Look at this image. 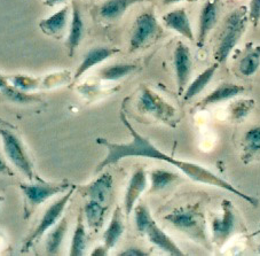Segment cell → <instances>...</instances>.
Returning <instances> with one entry per match:
<instances>
[{
    "label": "cell",
    "mask_w": 260,
    "mask_h": 256,
    "mask_svg": "<svg viewBox=\"0 0 260 256\" xmlns=\"http://www.w3.org/2000/svg\"><path fill=\"white\" fill-rule=\"evenodd\" d=\"M245 91L244 87L233 83H221L219 84L218 87L213 90V91L210 92L208 96L204 97L200 101V104L197 105V108L204 109L206 107L217 105L219 102H223L227 100H231V99H234L239 97Z\"/></svg>",
    "instance_id": "14"
},
{
    "label": "cell",
    "mask_w": 260,
    "mask_h": 256,
    "mask_svg": "<svg viewBox=\"0 0 260 256\" xmlns=\"http://www.w3.org/2000/svg\"><path fill=\"white\" fill-rule=\"evenodd\" d=\"M134 217H136V225L138 231L141 233V235H145L147 227L149 226V224L154 221L151 214L145 205L139 204L138 206L134 207Z\"/></svg>",
    "instance_id": "31"
},
{
    "label": "cell",
    "mask_w": 260,
    "mask_h": 256,
    "mask_svg": "<svg viewBox=\"0 0 260 256\" xmlns=\"http://www.w3.org/2000/svg\"><path fill=\"white\" fill-rule=\"evenodd\" d=\"M147 187V174L145 169L139 168L137 169L132 177L129 178V182L127 184L126 193H125L124 197V210L125 215L128 217L132 214L136 207L137 201L141 194L145 192Z\"/></svg>",
    "instance_id": "13"
},
{
    "label": "cell",
    "mask_w": 260,
    "mask_h": 256,
    "mask_svg": "<svg viewBox=\"0 0 260 256\" xmlns=\"http://www.w3.org/2000/svg\"><path fill=\"white\" fill-rule=\"evenodd\" d=\"M119 255L122 256H148L149 253L143 250L142 248H139V247H129L126 250H124Z\"/></svg>",
    "instance_id": "35"
},
{
    "label": "cell",
    "mask_w": 260,
    "mask_h": 256,
    "mask_svg": "<svg viewBox=\"0 0 260 256\" xmlns=\"http://www.w3.org/2000/svg\"><path fill=\"white\" fill-rule=\"evenodd\" d=\"M190 3H194V2H197V0H189Z\"/></svg>",
    "instance_id": "42"
},
{
    "label": "cell",
    "mask_w": 260,
    "mask_h": 256,
    "mask_svg": "<svg viewBox=\"0 0 260 256\" xmlns=\"http://www.w3.org/2000/svg\"><path fill=\"white\" fill-rule=\"evenodd\" d=\"M2 201H4V197L0 196V202H2Z\"/></svg>",
    "instance_id": "41"
},
{
    "label": "cell",
    "mask_w": 260,
    "mask_h": 256,
    "mask_svg": "<svg viewBox=\"0 0 260 256\" xmlns=\"http://www.w3.org/2000/svg\"><path fill=\"white\" fill-rule=\"evenodd\" d=\"M0 137H2L3 140L4 150H5L6 155L11 160V162L21 173H23L24 176H26L29 181H32L35 176L32 162L30 161L20 139L14 133L5 129H0Z\"/></svg>",
    "instance_id": "8"
},
{
    "label": "cell",
    "mask_w": 260,
    "mask_h": 256,
    "mask_svg": "<svg viewBox=\"0 0 260 256\" xmlns=\"http://www.w3.org/2000/svg\"><path fill=\"white\" fill-rule=\"evenodd\" d=\"M125 225H124V215L123 210L120 207H116L115 212L111 217L109 225L107 227L106 232L103 233V240H105V245L107 249H111L117 245L120 237L124 235Z\"/></svg>",
    "instance_id": "20"
},
{
    "label": "cell",
    "mask_w": 260,
    "mask_h": 256,
    "mask_svg": "<svg viewBox=\"0 0 260 256\" xmlns=\"http://www.w3.org/2000/svg\"><path fill=\"white\" fill-rule=\"evenodd\" d=\"M180 2H183V0H163V5L170 6V5H174V4H178Z\"/></svg>",
    "instance_id": "40"
},
{
    "label": "cell",
    "mask_w": 260,
    "mask_h": 256,
    "mask_svg": "<svg viewBox=\"0 0 260 256\" xmlns=\"http://www.w3.org/2000/svg\"><path fill=\"white\" fill-rule=\"evenodd\" d=\"M249 21L254 26H257L260 22V0H251L248 11Z\"/></svg>",
    "instance_id": "34"
},
{
    "label": "cell",
    "mask_w": 260,
    "mask_h": 256,
    "mask_svg": "<svg viewBox=\"0 0 260 256\" xmlns=\"http://www.w3.org/2000/svg\"><path fill=\"white\" fill-rule=\"evenodd\" d=\"M243 159L250 160L260 152V125L249 129L243 138Z\"/></svg>",
    "instance_id": "28"
},
{
    "label": "cell",
    "mask_w": 260,
    "mask_h": 256,
    "mask_svg": "<svg viewBox=\"0 0 260 256\" xmlns=\"http://www.w3.org/2000/svg\"><path fill=\"white\" fill-rule=\"evenodd\" d=\"M145 235L148 237L152 245L158 247L160 250L165 251L172 256H182L185 253L180 249L176 242H174L171 238H170L167 233H165L162 229H160L155 221H152L149 226L147 227Z\"/></svg>",
    "instance_id": "17"
},
{
    "label": "cell",
    "mask_w": 260,
    "mask_h": 256,
    "mask_svg": "<svg viewBox=\"0 0 260 256\" xmlns=\"http://www.w3.org/2000/svg\"><path fill=\"white\" fill-rule=\"evenodd\" d=\"M248 21V11L245 7L236 8L226 16L218 46L214 52V59L217 64H226L233 49L236 47L237 43L245 33Z\"/></svg>",
    "instance_id": "3"
},
{
    "label": "cell",
    "mask_w": 260,
    "mask_h": 256,
    "mask_svg": "<svg viewBox=\"0 0 260 256\" xmlns=\"http://www.w3.org/2000/svg\"><path fill=\"white\" fill-rule=\"evenodd\" d=\"M11 80H12V84L14 85L15 88L23 90V91H25V92L38 88V85H39V82L37 79L28 77V76H22V75L13 76V77H11Z\"/></svg>",
    "instance_id": "33"
},
{
    "label": "cell",
    "mask_w": 260,
    "mask_h": 256,
    "mask_svg": "<svg viewBox=\"0 0 260 256\" xmlns=\"http://www.w3.org/2000/svg\"><path fill=\"white\" fill-rule=\"evenodd\" d=\"M260 67V45L253 47L245 53V55L242 58L239 62L240 74L244 77H251L257 73Z\"/></svg>",
    "instance_id": "26"
},
{
    "label": "cell",
    "mask_w": 260,
    "mask_h": 256,
    "mask_svg": "<svg viewBox=\"0 0 260 256\" xmlns=\"http://www.w3.org/2000/svg\"><path fill=\"white\" fill-rule=\"evenodd\" d=\"M164 219L177 230L185 233L191 240L210 247L208 235H206L205 217L200 210L199 205H189L178 208L168 214Z\"/></svg>",
    "instance_id": "2"
},
{
    "label": "cell",
    "mask_w": 260,
    "mask_h": 256,
    "mask_svg": "<svg viewBox=\"0 0 260 256\" xmlns=\"http://www.w3.org/2000/svg\"><path fill=\"white\" fill-rule=\"evenodd\" d=\"M114 188V178L109 173H103L95 181L88 184L86 186L79 188V192L83 196L88 197V200H95L102 205L109 202Z\"/></svg>",
    "instance_id": "11"
},
{
    "label": "cell",
    "mask_w": 260,
    "mask_h": 256,
    "mask_svg": "<svg viewBox=\"0 0 260 256\" xmlns=\"http://www.w3.org/2000/svg\"><path fill=\"white\" fill-rule=\"evenodd\" d=\"M162 20L168 28L176 31L182 37L187 38L190 42L195 40L194 30H192L189 16H188L185 8H178V10L167 13Z\"/></svg>",
    "instance_id": "15"
},
{
    "label": "cell",
    "mask_w": 260,
    "mask_h": 256,
    "mask_svg": "<svg viewBox=\"0 0 260 256\" xmlns=\"http://www.w3.org/2000/svg\"><path fill=\"white\" fill-rule=\"evenodd\" d=\"M142 0H106L100 7V15L107 21H116L122 17L129 7Z\"/></svg>",
    "instance_id": "21"
},
{
    "label": "cell",
    "mask_w": 260,
    "mask_h": 256,
    "mask_svg": "<svg viewBox=\"0 0 260 256\" xmlns=\"http://www.w3.org/2000/svg\"><path fill=\"white\" fill-rule=\"evenodd\" d=\"M136 69L137 66L133 64H118L103 68L99 73V77L103 80H118L132 74Z\"/></svg>",
    "instance_id": "29"
},
{
    "label": "cell",
    "mask_w": 260,
    "mask_h": 256,
    "mask_svg": "<svg viewBox=\"0 0 260 256\" xmlns=\"http://www.w3.org/2000/svg\"><path fill=\"white\" fill-rule=\"evenodd\" d=\"M7 85H8L7 78H5V77H4V76L0 75V90L5 89V88L7 87Z\"/></svg>",
    "instance_id": "39"
},
{
    "label": "cell",
    "mask_w": 260,
    "mask_h": 256,
    "mask_svg": "<svg viewBox=\"0 0 260 256\" xmlns=\"http://www.w3.org/2000/svg\"><path fill=\"white\" fill-rule=\"evenodd\" d=\"M119 49L113 47H94L91 51H88L85 54L83 61L80 62L77 70L74 75V83L82 77L83 75L87 73L89 69H92L94 66H96L101 62L108 60L110 56H113L116 53H118Z\"/></svg>",
    "instance_id": "18"
},
{
    "label": "cell",
    "mask_w": 260,
    "mask_h": 256,
    "mask_svg": "<svg viewBox=\"0 0 260 256\" xmlns=\"http://www.w3.org/2000/svg\"><path fill=\"white\" fill-rule=\"evenodd\" d=\"M20 187L24 194V218L28 219L38 206L44 204L49 197L54 196L60 193L68 191L71 187V184H20Z\"/></svg>",
    "instance_id": "5"
},
{
    "label": "cell",
    "mask_w": 260,
    "mask_h": 256,
    "mask_svg": "<svg viewBox=\"0 0 260 256\" xmlns=\"http://www.w3.org/2000/svg\"><path fill=\"white\" fill-rule=\"evenodd\" d=\"M179 175L176 173L169 172V170L164 169H156L150 174V191L149 193H154L163 190V188L168 187L169 185L177 181Z\"/></svg>",
    "instance_id": "27"
},
{
    "label": "cell",
    "mask_w": 260,
    "mask_h": 256,
    "mask_svg": "<svg viewBox=\"0 0 260 256\" xmlns=\"http://www.w3.org/2000/svg\"><path fill=\"white\" fill-rule=\"evenodd\" d=\"M160 31H162V28H160L154 12H143L134 22L131 40H129V51L136 52L146 46L148 43L157 37Z\"/></svg>",
    "instance_id": "7"
},
{
    "label": "cell",
    "mask_w": 260,
    "mask_h": 256,
    "mask_svg": "<svg viewBox=\"0 0 260 256\" xmlns=\"http://www.w3.org/2000/svg\"><path fill=\"white\" fill-rule=\"evenodd\" d=\"M2 91L10 100H12L13 102H17V104H30V102L38 101L37 98L25 93L23 90L15 88L14 85L11 87V85L8 84L5 89L2 90Z\"/></svg>",
    "instance_id": "32"
},
{
    "label": "cell",
    "mask_w": 260,
    "mask_h": 256,
    "mask_svg": "<svg viewBox=\"0 0 260 256\" xmlns=\"http://www.w3.org/2000/svg\"><path fill=\"white\" fill-rule=\"evenodd\" d=\"M221 208V215L218 217H214L211 224L212 241L214 242V245L219 247L222 246L234 235L236 227V216L231 201L223 200Z\"/></svg>",
    "instance_id": "9"
},
{
    "label": "cell",
    "mask_w": 260,
    "mask_h": 256,
    "mask_svg": "<svg viewBox=\"0 0 260 256\" xmlns=\"http://www.w3.org/2000/svg\"><path fill=\"white\" fill-rule=\"evenodd\" d=\"M0 174L8 175V176H14V172L8 167V164L5 162V160L0 155Z\"/></svg>",
    "instance_id": "36"
},
{
    "label": "cell",
    "mask_w": 260,
    "mask_h": 256,
    "mask_svg": "<svg viewBox=\"0 0 260 256\" xmlns=\"http://www.w3.org/2000/svg\"><path fill=\"white\" fill-rule=\"evenodd\" d=\"M173 66L174 71H176L178 94L182 96L185 90L187 89L188 83H189L192 70L190 48L182 42H179L176 48H174Z\"/></svg>",
    "instance_id": "10"
},
{
    "label": "cell",
    "mask_w": 260,
    "mask_h": 256,
    "mask_svg": "<svg viewBox=\"0 0 260 256\" xmlns=\"http://www.w3.org/2000/svg\"><path fill=\"white\" fill-rule=\"evenodd\" d=\"M66 0H45L44 4L46 6H49V7H54L56 5H59V4H62L64 3Z\"/></svg>",
    "instance_id": "37"
},
{
    "label": "cell",
    "mask_w": 260,
    "mask_h": 256,
    "mask_svg": "<svg viewBox=\"0 0 260 256\" xmlns=\"http://www.w3.org/2000/svg\"><path fill=\"white\" fill-rule=\"evenodd\" d=\"M107 254H108V249L106 248L105 245H103L102 247H99V248H96L92 253V255H107Z\"/></svg>",
    "instance_id": "38"
},
{
    "label": "cell",
    "mask_w": 260,
    "mask_h": 256,
    "mask_svg": "<svg viewBox=\"0 0 260 256\" xmlns=\"http://www.w3.org/2000/svg\"><path fill=\"white\" fill-rule=\"evenodd\" d=\"M219 68V64H214L212 66H210L206 68L205 70L202 71V73L197 76V77L192 80V82L188 85L187 89L183 92L182 97H183V101H188L190 99L195 98L196 96L203 91V90L208 87L209 83L211 82L212 78L216 75L217 70Z\"/></svg>",
    "instance_id": "22"
},
{
    "label": "cell",
    "mask_w": 260,
    "mask_h": 256,
    "mask_svg": "<svg viewBox=\"0 0 260 256\" xmlns=\"http://www.w3.org/2000/svg\"><path fill=\"white\" fill-rule=\"evenodd\" d=\"M76 188H77L76 185H71V187L69 188L66 194L62 195L60 199H57L54 204L49 206V207L46 209L42 221L39 222L37 227L35 229V231L32 233H30L29 237L26 238L25 241L23 242V245H22V248H21L22 253H26V251H29L31 248H32L36 242L42 239L43 236L49 230V229H52L57 222L60 221L62 214H63L67 205L69 204V201L75 193Z\"/></svg>",
    "instance_id": "4"
},
{
    "label": "cell",
    "mask_w": 260,
    "mask_h": 256,
    "mask_svg": "<svg viewBox=\"0 0 260 256\" xmlns=\"http://www.w3.org/2000/svg\"><path fill=\"white\" fill-rule=\"evenodd\" d=\"M107 209L108 207L106 205H102L95 200H88L87 204L85 205V218H86L88 227L94 232H99L102 229L105 224Z\"/></svg>",
    "instance_id": "23"
},
{
    "label": "cell",
    "mask_w": 260,
    "mask_h": 256,
    "mask_svg": "<svg viewBox=\"0 0 260 256\" xmlns=\"http://www.w3.org/2000/svg\"><path fill=\"white\" fill-rule=\"evenodd\" d=\"M71 11H73V14H71V24L68 39H67V47H68L69 56L73 58L84 37V21L77 0L71 2Z\"/></svg>",
    "instance_id": "16"
},
{
    "label": "cell",
    "mask_w": 260,
    "mask_h": 256,
    "mask_svg": "<svg viewBox=\"0 0 260 256\" xmlns=\"http://www.w3.org/2000/svg\"><path fill=\"white\" fill-rule=\"evenodd\" d=\"M120 120H122V122L124 123L125 127L128 129L129 133H131L132 141L117 144L110 143L105 138H98L96 143L100 144L102 146H105L107 148V151H108V154H107L105 160L98 165V168L95 169V174L103 172L105 168L108 167V165L118 163L120 160H123L125 158H131V156L134 158V156H138V158L154 159L158 161H164V162L174 165V167H177L179 170H181L187 177H189L191 181L219 187L221 188V190L233 193V194H235L236 196L241 197V199L245 200L248 204L254 206V207L258 206V199H255L254 196L248 195L245 194V193L241 192L240 190H237L233 184L225 181V179L221 177H219L218 175L212 173L211 170L204 168L203 165L189 162V161L174 159L172 156L165 154L162 151H159L154 144L150 143L149 139H147L146 137H143L142 134L137 132V130L128 122L127 118L125 116L123 111L120 113Z\"/></svg>",
    "instance_id": "1"
},
{
    "label": "cell",
    "mask_w": 260,
    "mask_h": 256,
    "mask_svg": "<svg viewBox=\"0 0 260 256\" xmlns=\"http://www.w3.org/2000/svg\"><path fill=\"white\" fill-rule=\"evenodd\" d=\"M254 108L253 99H242L233 102L230 107L231 120L234 122H241L248 116Z\"/></svg>",
    "instance_id": "30"
},
{
    "label": "cell",
    "mask_w": 260,
    "mask_h": 256,
    "mask_svg": "<svg viewBox=\"0 0 260 256\" xmlns=\"http://www.w3.org/2000/svg\"><path fill=\"white\" fill-rule=\"evenodd\" d=\"M219 16V0H206L202 7L200 14L199 36H197V46H204L206 38L216 25Z\"/></svg>",
    "instance_id": "12"
},
{
    "label": "cell",
    "mask_w": 260,
    "mask_h": 256,
    "mask_svg": "<svg viewBox=\"0 0 260 256\" xmlns=\"http://www.w3.org/2000/svg\"><path fill=\"white\" fill-rule=\"evenodd\" d=\"M68 17L69 8L68 6H64L60 11H57L53 15L40 22L39 28L42 29L45 35L59 38L62 36L67 24H68Z\"/></svg>",
    "instance_id": "19"
},
{
    "label": "cell",
    "mask_w": 260,
    "mask_h": 256,
    "mask_svg": "<svg viewBox=\"0 0 260 256\" xmlns=\"http://www.w3.org/2000/svg\"><path fill=\"white\" fill-rule=\"evenodd\" d=\"M138 107L142 113L149 114L170 125H173L172 122L177 116V109L171 104H169L162 97H159L157 93L145 85L141 89Z\"/></svg>",
    "instance_id": "6"
},
{
    "label": "cell",
    "mask_w": 260,
    "mask_h": 256,
    "mask_svg": "<svg viewBox=\"0 0 260 256\" xmlns=\"http://www.w3.org/2000/svg\"><path fill=\"white\" fill-rule=\"evenodd\" d=\"M87 244V233L86 227L84 224V212L80 210L77 217V224H76L73 240L70 246V256H83L85 254V248Z\"/></svg>",
    "instance_id": "25"
},
{
    "label": "cell",
    "mask_w": 260,
    "mask_h": 256,
    "mask_svg": "<svg viewBox=\"0 0 260 256\" xmlns=\"http://www.w3.org/2000/svg\"><path fill=\"white\" fill-rule=\"evenodd\" d=\"M67 231H68V217L64 216L55 224L54 229L47 235L46 246H45L46 255L59 254Z\"/></svg>",
    "instance_id": "24"
}]
</instances>
